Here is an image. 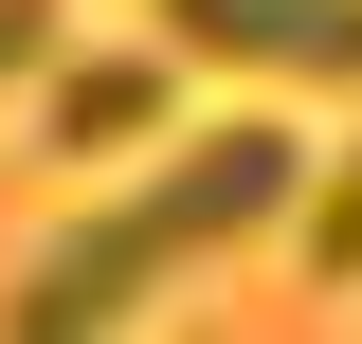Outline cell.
<instances>
[{"instance_id": "obj_1", "label": "cell", "mask_w": 362, "mask_h": 344, "mask_svg": "<svg viewBox=\"0 0 362 344\" xmlns=\"http://www.w3.org/2000/svg\"><path fill=\"white\" fill-rule=\"evenodd\" d=\"M290 200H308V145L272 127V109H235V127H163L127 200H90L73 236H54L18 290H0V326H18V344H90V326H127L145 290H181L199 254L272 236Z\"/></svg>"}, {"instance_id": "obj_2", "label": "cell", "mask_w": 362, "mask_h": 344, "mask_svg": "<svg viewBox=\"0 0 362 344\" xmlns=\"http://www.w3.org/2000/svg\"><path fill=\"white\" fill-rule=\"evenodd\" d=\"M163 127H181V37L163 18H145L127 55H54L37 73V145L54 164H127V145H163Z\"/></svg>"}, {"instance_id": "obj_3", "label": "cell", "mask_w": 362, "mask_h": 344, "mask_svg": "<svg viewBox=\"0 0 362 344\" xmlns=\"http://www.w3.org/2000/svg\"><path fill=\"white\" fill-rule=\"evenodd\" d=\"M181 55L218 73H290V91H362V0H145Z\"/></svg>"}, {"instance_id": "obj_4", "label": "cell", "mask_w": 362, "mask_h": 344, "mask_svg": "<svg viewBox=\"0 0 362 344\" xmlns=\"http://www.w3.org/2000/svg\"><path fill=\"white\" fill-rule=\"evenodd\" d=\"M290 254H308L326 290H362V145H344V164L308 181V217H290Z\"/></svg>"}, {"instance_id": "obj_5", "label": "cell", "mask_w": 362, "mask_h": 344, "mask_svg": "<svg viewBox=\"0 0 362 344\" xmlns=\"http://www.w3.org/2000/svg\"><path fill=\"white\" fill-rule=\"evenodd\" d=\"M54 55H73V37H54V0H0V91H37Z\"/></svg>"}]
</instances>
